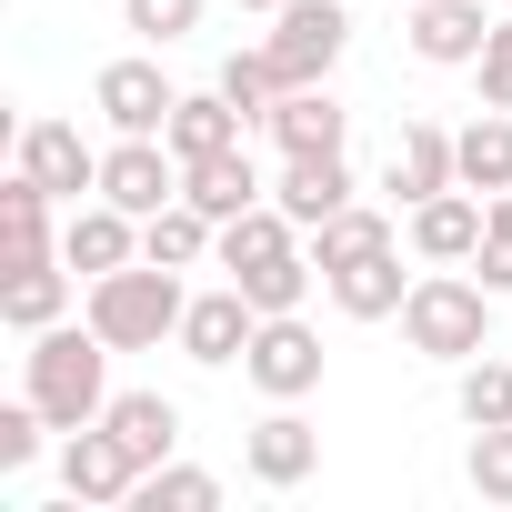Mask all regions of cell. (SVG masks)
<instances>
[{
    "label": "cell",
    "instance_id": "cell-1",
    "mask_svg": "<svg viewBox=\"0 0 512 512\" xmlns=\"http://www.w3.org/2000/svg\"><path fill=\"white\" fill-rule=\"evenodd\" d=\"M21 392L51 412V432L101 422V412H111V342H101L91 322H51V332H31V352H21Z\"/></svg>",
    "mask_w": 512,
    "mask_h": 512
},
{
    "label": "cell",
    "instance_id": "cell-2",
    "mask_svg": "<svg viewBox=\"0 0 512 512\" xmlns=\"http://www.w3.org/2000/svg\"><path fill=\"white\" fill-rule=\"evenodd\" d=\"M181 312H191V292H181L171 262H121V272H101V282L81 292V322H91L111 352H161V342H181Z\"/></svg>",
    "mask_w": 512,
    "mask_h": 512
},
{
    "label": "cell",
    "instance_id": "cell-3",
    "mask_svg": "<svg viewBox=\"0 0 512 512\" xmlns=\"http://www.w3.org/2000/svg\"><path fill=\"white\" fill-rule=\"evenodd\" d=\"M402 342H412L422 362H472V352L492 342V292L462 282L452 262H432V272L412 282V302H402Z\"/></svg>",
    "mask_w": 512,
    "mask_h": 512
},
{
    "label": "cell",
    "instance_id": "cell-4",
    "mask_svg": "<svg viewBox=\"0 0 512 512\" xmlns=\"http://www.w3.org/2000/svg\"><path fill=\"white\" fill-rule=\"evenodd\" d=\"M181 151L161 141V131H121L111 151H101V201H121L131 221H151V211H171L181 201Z\"/></svg>",
    "mask_w": 512,
    "mask_h": 512
},
{
    "label": "cell",
    "instance_id": "cell-5",
    "mask_svg": "<svg viewBox=\"0 0 512 512\" xmlns=\"http://www.w3.org/2000/svg\"><path fill=\"white\" fill-rule=\"evenodd\" d=\"M241 372H251V392H262V402H302V392H322V332H312L302 312H262Z\"/></svg>",
    "mask_w": 512,
    "mask_h": 512
},
{
    "label": "cell",
    "instance_id": "cell-6",
    "mask_svg": "<svg viewBox=\"0 0 512 512\" xmlns=\"http://www.w3.org/2000/svg\"><path fill=\"white\" fill-rule=\"evenodd\" d=\"M61 492H71L81 512H111V502H131V492H141V462L121 452V432H111V422L61 432Z\"/></svg>",
    "mask_w": 512,
    "mask_h": 512
},
{
    "label": "cell",
    "instance_id": "cell-7",
    "mask_svg": "<svg viewBox=\"0 0 512 512\" xmlns=\"http://www.w3.org/2000/svg\"><path fill=\"white\" fill-rule=\"evenodd\" d=\"M342 41H352V11H342V0H282V11H272V61H282V81H332Z\"/></svg>",
    "mask_w": 512,
    "mask_h": 512
},
{
    "label": "cell",
    "instance_id": "cell-8",
    "mask_svg": "<svg viewBox=\"0 0 512 512\" xmlns=\"http://www.w3.org/2000/svg\"><path fill=\"white\" fill-rule=\"evenodd\" d=\"M251 332H262V312H251V292H241V282H221V292H191V312H181V352H191L201 372L241 362V352H251Z\"/></svg>",
    "mask_w": 512,
    "mask_h": 512
},
{
    "label": "cell",
    "instance_id": "cell-9",
    "mask_svg": "<svg viewBox=\"0 0 512 512\" xmlns=\"http://www.w3.org/2000/svg\"><path fill=\"white\" fill-rule=\"evenodd\" d=\"M91 111H101L111 131H171L181 91L161 81V61H101V81H91Z\"/></svg>",
    "mask_w": 512,
    "mask_h": 512
},
{
    "label": "cell",
    "instance_id": "cell-10",
    "mask_svg": "<svg viewBox=\"0 0 512 512\" xmlns=\"http://www.w3.org/2000/svg\"><path fill=\"white\" fill-rule=\"evenodd\" d=\"M21 171H31L51 201H101V151H91L71 121H31V131H21Z\"/></svg>",
    "mask_w": 512,
    "mask_h": 512
},
{
    "label": "cell",
    "instance_id": "cell-11",
    "mask_svg": "<svg viewBox=\"0 0 512 512\" xmlns=\"http://www.w3.org/2000/svg\"><path fill=\"white\" fill-rule=\"evenodd\" d=\"M462 171H452V131L442 121H402L392 131V151H382V191L412 211V201H432V191H452Z\"/></svg>",
    "mask_w": 512,
    "mask_h": 512
},
{
    "label": "cell",
    "instance_id": "cell-12",
    "mask_svg": "<svg viewBox=\"0 0 512 512\" xmlns=\"http://www.w3.org/2000/svg\"><path fill=\"white\" fill-rule=\"evenodd\" d=\"M61 262L71 272H121V262H141V221L121 211V201H71V221H61Z\"/></svg>",
    "mask_w": 512,
    "mask_h": 512
},
{
    "label": "cell",
    "instance_id": "cell-13",
    "mask_svg": "<svg viewBox=\"0 0 512 512\" xmlns=\"http://www.w3.org/2000/svg\"><path fill=\"white\" fill-rule=\"evenodd\" d=\"M412 61H432V71H472L482 61V41H492V21H482V0H412Z\"/></svg>",
    "mask_w": 512,
    "mask_h": 512
},
{
    "label": "cell",
    "instance_id": "cell-14",
    "mask_svg": "<svg viewBox=\"0 0 512 512\" xmlns=\"http://www.w3.org/2000/svg\"><path fill=\"white\" fill-rule=\"evenodd\" d=\"M241 462H251V482H272V492H292V482H312V462H322V432H312V422H302L292 402H272L262 422H251Z\"/></svg>",
    "mask_w": 512,
    "mask_h": 512
},
{
    "label": "cell",
    "instance_id": "cell-15",
    "mask_svg": "<svg viewBox=\"0 0 512 512\" xmlns=\"http://www.w3.org/2000/svg\"><path fill=\"white\" fill-rule=\"evenodd\" d=\"M482 231H492V201L462 191V181L432 191V201H412V251H422V262H472Z\"/></svg>",
    "mask_w": 512,
    "mask_h": 512
},
{
    "label": "cell",
    "instance_id": "cell-16",
    "mask_svg": "<svg viewBox=\"0 0 512 512\" xmlns=\"http://www.w3.org/2000/svg\"><path fill=\"white\" fill-rule=\"evenodd\" d=\"M241 131H251V111L211 81V91H181V111H171V131H161V141H171V151H181V171H191V161H211V151H241Z\"/></svg>",
    "mask_w": 512,
    "mask_h": 512
},
{
    "label": "cell",
    "instance_id": "cell-17",
    "mask_svg": "<svg viewBox=\"0 0 512 512\" xmlns=\"http://www.w3.org/2000/svg\"><path fill=\"white\" fill-rule=\"evenodd\" d=\"M272 141H282V161L292 151H342V131H352V111L332 101V81H292L282 101H272V121H262Z\"/></svg>",
    "mask_w": 512,
    "mask_h": 512
},
{
    "label": "cell",
    "instance_id": "cell-18",
    "mask_svg": "<svg viewBox=\"0 0 512 512\" xmlns=\"http://www.w3.org/2000/svg\"><path fill=\"white\" fill-rule=\"evenodd\" d=\"M21 262H61V241H51V191L31 171L0 181V272H21Z\"/></svg>",
    "mask_w": 512,
    "mask_h": 512
},
{
    "label": "cell",
    "instance_id": "cell-19",
    "mask_svg": "<svg viewBox=\"0 0 512 512\" xmlns=\"http://www.w3.org/2000/svg\"><path fill=\"white\" fill-rule=\"evenodd\" d=\"M272 201H282L302 231H322V221L352 201V171H342V151H292V161H282V181H272Z\"/></svg>",
    "mask_w": 512,
    "mask_h": 512
},
{
    "label": "cell",
    "instance_id": "cell-20",
    "mask_svg": "<svg viewBox=\"0 0 512 512\" xmlns=\"http://www.w3.org/2000/svg\"><path fill=\"white\" fill-rule=\"evenodd\" d=\"M101 422L121 432V452H131L141 472L181 452V402H161V392H111V412H101Z\"/></svg>",
    "mask_w": 512,
    "mask_h": 512
},
{
    "label": "cell",
    "instance_id": "cell-21",
    "mask_svg": "<svg viewBox=\"0 0 512 512\" xmlns=\"http://www.w3.org/2000/svg\"><path fill=\"white\" fill-rule=\"evenodd\" d=\"M221 251V221L201 211V201H171V211H151L141 221V262H171V272H201Z\"/></svg>",
    "mask_w": 512,
    "mask_h": 512
},
{
    "label": "cell",
    "instance_id": "cell-22",
    "mask_svg": "<svg viewBox=\"0 0 512 512\" xmlns=\"http://www.w3.org/2000/svg\"><path fill=\"white\" fill-rule=\"evenodd\" d=\"M452 171H462V191H512V111H482V121H462L452 131Z\"/></svg>",
    "mask_w": 512,
    "mask_h": 512
},
{
    "label": "cell",
    "instance_id": "cell-23",
    "mask_svg": "<svg viewBox=\"0 0 512 512\" xmlns=\"http://www.w3.org/2000/svg\"><path fill=\"white\" fill-rule=\"evenodd\" d=\"M61 312H71V262H21L0 282V322L11 332H51Z\"/></svg>",
    "mask_w": 512,
    "mask_h": 512
},
{
    "label": "cell",
    "instance_id": "cell-24",
    "mask_svg": "<svg viewBox=\"0 0 512 512\" xmlns=\"http://www.w3.org/2000/svg\"><path fill=\"white\" fill-rule=\"evenodd\" d=\"M181 201H201L211 221H241L251 201H272V191H262V171H251V151H211V161H191Z\"/></svg>",
    "mask_w": 512,
    "mask_h": 512
},
{
    "label": "cell",
    "instance_id": "cell-25",
    "mask_svg": "<svg viewBox=\"0 0 512 512\" xmlns=\"http://www.w3.org/2000/svg\"><path fill=\"white\" fill-rule=\"evenodd\" d=\"M332 302H342L352 322H392V312L412 302V282H402L392 251H362V262H342V272H332Z\"/></svg>",
    "mask_w": 512,
    "mask_h": 512
},
{
    "label": "cell",
    "instance_id": "cell-26",
    "mask_svg": "<svg viewBox=\"0 0 512 512\" xmlns=\"http://www.w3.org/2000/svg\"><path fill=\"white\" fill-rule=\"evenodd\" d=\"M302 241H312V272L332 282L342 262H362V251H392V211H362V201H342V211H332L322 231H302Z\"/></svg>",
    "mask_w": 512,
    "mask_h": 512
},
{
    "label": "cell",
    "instance_id": "cell-27",
    "mask_svg": "<svg viewBox=\"0 0 512 512\" xmlns=\"http://www.w3.org/2000/svg\"><path fill=\"white\" fill-rule=\"evenodd\" d=\"M211 502H221V482L191 472V462H151L141 492H131V512H211Z\"/></svg>",
    "mask_w": 512,
    "mask_h": 512
},
{
    "label": "cell",
    "instance_id": "cell-28",
    "mask_svg": "<svg viewBox=\"0 0 512 512\" xmlns=\"http://www.w3.org/2000/svg\"><path fill=\"white\" fill-rule=\"evenodd\" d=\"M452 402H462V422H472V432H492V422H512V362H492V352H472V362H462V392H452Z\"/></svg>",
    "mask_w": 512,
    "mask_h": 512
},
{
    "label": "cell",
    "instance_id": "cell-29",
    "mask_svg": "<svg viewBox=\"0 0 512 512\" xmlns=\"http://www.w3.org/2000/svg\"><path fill=\"white\" fill-rule=\"evenodd\" d=\"M221 91H231L251 121H272V101H282L292 81H282V61H272V41H262V51H231V61H221Z\"/></svg>",
    "mask_w": 512,
    "mask_h": 512
},
{
    "label": "cell",
    "instance_id": "cell-30",
    "mask_svg": "<svg viewBox=\"0 0 512 512\" xmlns=\"http://www.w3.org/2000/svg\"><path fill=\"white\" fill-rule=\"evenodd\" d=\"M201 11H211V0H121V21L151 41V51H171V41H191L201 31Z\"/></svg>",
    "mask_w": 512,
    "mask_h": 512
},
{
    "label": "cell",
    "instance_id": "cell-31",
    "mask_svg": "<svg viewBox=\"0 0 512 512\" xmlns=\"http://www.w3.org/2000/svg\"><path fill=\"white\" fill-rule=\"evenodd\" d=\"M462 472H472V492H482V502H512V422L472 432V462H462Z\"/></svg>",
    "mask_w": 512,
    "mask_h": 512
},
{
    "label": "cell",
    "instance_id": "cell-32",
    "mask_svg": "<svg viewBox=\"0 0 512 512\" xmlns=\"http://www.w3.org/2000/svg\"><path fill=\"white\" fill-rule=\"evenodd\" d=\"M41 432H51V412L21 392V402H0V472H21V462H41Z\"/></svg>",
    "mask_w": 512,
    "mask_h": 512
},
{
    "label": "cell",
    "instance_id": "cell-33",
    "mask_svg": "<svg viewBox=\"0 0 512 512\" xmlns=\"http://www.w3.org/2000/svg\"><path fill=\"white\" fill-rule=\"evenodd\" d=\"M472 71H482V111H512V11L492 21V41H482Z\"/></svg>",
    "mask_w": 512,
    "mask_h": 512
},
{
    "label": "cell",
    "instance_id": "cell-34",
    "mask_svg": "<svg viewBox=\"0 0 512 512\" xmlns=\"http://www.w3.org/2000/svg\"><path fill=\"white\" fill-rule=\"evenodd\" d=\"M472 272H482V292H492V302H512V241H492V231H482V251H472Z\"/></svg>",
    "mask_w": 512,
    "mask_h": 512
},
{
    "label": "cell",
    "instance_id": "cell-35",
    "mask_svg": "<svg viewBox=\"0 0 512 512\" xmlns=\"http://www.w3.org/2000/svg\"><path fill=\"white\" fill-rule=\"evenodd\" d=\"M492 241H512V191H492Z\"/></svg>",
    "mask_w": 512,
    "mask_h": 512
},
{
    "label": "cell",
    "instance_id": "cell-36",
    "mask_svg": "<svg viewBox=\"0 0 512 512\" xmlns=\"http://www.w3.org/2000/svg\"><path fill=\"white\" fill-rule=\"evenodd\" d=\"M241 11H282V0H241Z\"/></svg>",
    "mask_w": 512,
    "mask_h": 512
}]
</instances>
